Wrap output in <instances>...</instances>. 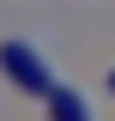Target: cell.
<instances>
[{"instance_id":"cell-3","label":"cell","mask_w":115,"mask_h":121,"mask_svg":"<svg viewBox=\"0 0 115 121\" xmlns=\"http://www.w3.org/2000/svg\"><path fill=\"white\" fill-rule=\"evenodd\" d=\"M109 85H115V73H109Z\"/></svg>"},{"instance_id":"cell-2","label":"cell","mask_w":115,"mask_h":121,"mask_svg":"<svg viewBox=\"0 0 115 121\" xmlns=\"http://www.w3.org/2000/svg\"><path fill=\"white\" fill-rule=\"evenodd\" d=\"M49 115H55V121H97V115H91V103L79 97V91H67V85L49 97Z\"/></svg>"},{"instance_id":"cell-1","label":"cell","mask_w":115,"mask_h":121,"mask_svg":"<svg viewBox=\"0 0 115 121\" xmlns=\"http://www.w3.org/2000/svg\"><path fill=\"white\" fill-rule=\"evenodd\" d=\"M0 67H6V79H12L18 91H30V97H55V67H49L43 55L30 43H0Z\"/></svg>"}]
</instances>
